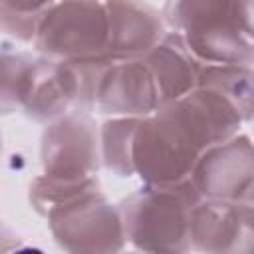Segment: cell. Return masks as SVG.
I'll return each mask as SVG.
<instances>
[{
  "mask_svg": "<svg viewBox=\"0 0 254 254\" xmlns=\"http://www.w3.org/2000/svg\"><path fill=\"white\" fill-rule=\"evenodd\" d=\"M196 85L218 91L238 109L242 119H250V65L208 64L206 67H200Z\"/></svg>",
  "mask_w": 254,
  "mask_h": 254,
  "instance_id": "obj_13",
  "label": "cell"
},
{
  "mask_svg": "<svg viewBox=\"0 0 254 254\" xmlns=\"http://www.w3.org/2000/svg\"><path fill=\"white\" fill-rule=\"evenodd\" d=\"M141 117H115L101 129V159L119 177H133V135Z\"/></svg>",
  "mask_w": 254,
  "mask_h": 254,
  "instance_id": "obj_14",
  "label": "cell"
},
{
  "mask_svg": "<svg viewBox=\"0 0 254 254\" xmlns=\"http://www.w3.org/2000/svg\"><path fill=\"white\" fill-rule=\"evenodd\" d=\"M40 18H42V12L40 14H26V12L10 10V8L0 4V32L8 34L20 42H26V44L34 42Z\"/></svg>",
  "mask_w": 254,
  "mask_h": 254,
  "instance_id": "obj_16",
  "label": "cell"
},
{
  "mask_svg": "<svg viewBox=\"0 0 254 254\" xmlns=\"http://www.w3.org/2000/svg\"><path fill=\"white\" fill-rule=\"evenodd\" d=\"M107 16L105 54L117 60L141 58L163 38L161 14L143 0H103Z\"/></svg>",
  "mask_w": 254,
  "mask_h": 254,
  "instance_id": "obj_8",
  "label": "cell"
},
{
  "mask_svg": "<svg viewBox=\"0 0 254 254\" xmlns=\"http://www.w3.org/2000/svg\"><path fill=\"white\" fill-rule=\"evenodd\" d=\"M14 236H12V232L0 222V248H4V242H8V240H12Z\"/></svg>",
  "mask_w": 254,
  "mask_h": 254,
  "instance_id": "obj_18",
  "label": "cell"
},
{
  "mask_svg": "<svg viewBox=\"0 0 254 254\" xmlns=\"http://www.w3.org/2000/svg\"><path fill=\"white\" fill-rule=\"evenodd\" d=\"M24 111L36 121H56L65 113H79V91L69 62L36 60Z\"/></svg>",
  "mask_w": 254,
  "mask_h": 254,
  "instance_id": "obj_10",
  "label": "cell"
},
{
  "mask_svg": "<svg viewBox=\"0 0 254 254\" xmlns=\"http://www.w3.org/2000/svg\"><path fill=\"white\" fill-rule=\"evenodd\" d=\"M200 200L192 181L147 185L119 206L123 236L141 250H187L190 210Z\"/></svg>",
  "mask_w": 254,
  "mask_h": 254,
  "instance_id": "obj_1",
  "label": "cell"
},
{
  "mask_svg": "<svg viewBox=\"0 0 254 254\" xmlns=\"http://www.w3.org/2000/svg\"><path fill=\"white\" fill-rule=\"evenodd\" d=\"M143 60L153 73L161 103L187 95L198 83L200 62L190 54L179 32L163 34Z\"/></svg>",
  "mask_w": 254,
  "mask_h": 254,
  "instance_id": "obj_11",
  "label": "cell"
},
{
  "mask_svg": "<svg viewBox=\"0 0 254 254\" xmlns=\"http://www.w3.org/2000/svg\"><path fill=\"white\" fill-rule=\"evenodd\" d=\"M250 202L202 198L190 210V242L200 250L226 252L252 236Z\"/></svg>",
  "mask_w": 254,
  "mask_h": 254,
  "instance_id": "obj_9",
  "label": "cell"
},
{
  "mask_svg": "<svg viewBox=\"0 0 254 254\" xmlns=\"http://www.w3.org/2000/svg\"><path fill=\"white\" fill-rule=\"evenodd\" d=\"M54 2L56 0H0L2 6L16 12H26V14H40Z\"/></svg>",
  "mask_w": 254,
  "mask_h": 254,
  "instance_id": "obj_17",
  "label": "cell"
},
{
  "mask_svg": "<svg viewBox=\"0 0 254 254\" xmlns=\"http://www.w3.org/2000/svg\"><path fill=\"white\" fill-rule=\"evenodd\" d=\"M36 60L28 54L0 48V113L16 111L24 105Z\"/></svg>",
  "mask_w": 254,
  "mask_h": 254,
  "instance_id": "obj_15",
  "label": "cell"
},
{
  "mask_svg": "<svg viewBox=\"0 0 254 254\" xmlns=\"http://www.w3.org/2000/svg\"><path fill=\"white\" fill-rule=\"evenodd\" d=\"M200 198L250 202L252 147L248 137H230L204 149L190 173Z\"/></svg>",
  "mask_w": 254,
  "mask_h": 254,
  "instance_id": "obj_6",
  "label": "cell"
},
{
  "mask_svg": "<svg viewBox=\"0 0 254 254\" xmlns=\"http://www.w3.org/2000/svg\"><path fill=\"white\" fill-rule=\"evenodd\" d=\"M58 62L105 54L107 16L101 0H56L42 12L32 42Z\"/></svg>",
  "mask_w": 254,
  "mask_h": 254,
  "instance_id": "obj_3",
  "label": "cell"
},
{
  "mask_svg": "<svg viewBox=\"0 0 254 254\" xmlns=\"http://www.w3.org/2000/svg\"><path fill=\"white\" fill-rule=\"evenodd\" d=\"M187 127L159 105L155 113L141 117L133 135V171L147 185H177L190 179L200 157Z\"/></svg>",
  "mask_w": 254,
  "mask_h": 254,
  "instance_id": "obj_2",
  "label": "cell"
},
{
  "mask_svg": "<svg viewBox=\"0 0 254 254\" xmlns=\"http://www.w3.org/2000/svg\"><path fill=\"white\" fill-rule=\"evenodd\" d=\"M161 105L153 73L143 58L113 60L95 89L93 107L105 115L147 117Z\"/></svg>",
  "mask_w": 254,
  "mask_h": 254,
  "instance_id": "obj_7",
  "label": "cell"
},
{
  "mask_svg": "<svg viewBox=\"0 0 254 254\" xmlns=\"http://www.w3.org/2000/svg\"><path fill=\"white\" fill-rule=\"evenodd\" d=\"M99 159L97 131L87 117L79 113H65L52 121L44 131V177L65 183L85 181L95 177Z\"/></svg>",
  "mask_w": 254,
  "mask_h": 254,
  "instance_id": "obj_5",
  "label": "cell"
},
{
  "mask_svg": "<svg viewBox=\"0 0 254 254\" xmlns=\"http://www.w3.org/2000/svg\"><path fill=\"white\" fill-rule=\"evenodd\" d=\"M50 228L65 250H119L123 226L119 210H113L97 187L62 202L48 212Z\"/></svg>",
  "mask_w": 254,
  "mask_h": 254,
  "instance_id": "obj_4",
  "label": "cell"
},
{
  "mask_svg": "<svg viewBox=\"0 0 254 254\" xmlns=\"http://www.w3.org/2000/svg\"><path fill=\"white\" fill-rule=\"evenodd\" d=\"M163 16L183 38L208 34L222 26L238 28L234 0H167Z\"/></svg>",
  "mask_w": 254,
  "mask_h": 254,
  "instance_id": "obj_12",
  "label": "cell"
}]
</instances>
